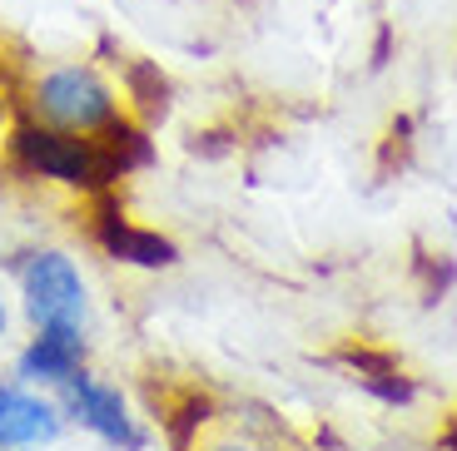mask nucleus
I'll return each mask as SVG.
<instances>
[{"instance_id": "f257e3e1", "label": "nucleus", "mask_w": 457, "mask_h": 451, "mask_svg": "<svg viewBox=\"0 0 457 451\" xmlns=\"http://www.w3.org/2000/svg\"><path fill=\"white\" fill-rule=\"evenodd\" d=\"M25 114L50 129H65V135H100L110 119L125 114V100L90 60H70V65H50L30 79Z\"/></svg>"}, {"instance_id": "f03ea898", "label": "nucleus", "mask_w": 457, "mask_h": 451, "mask_svg": "<svg viewBox=\"0 0 457 451\" xmlns=\"http://www.w3.org/2000/svg\"><path fill=\"white\" fill-rule=\"evenodd\" d=\"M5 154H11V164L25 179H46V184L80 189V193L114 189L95 135H65V129H50L25 114V119H15L5 129Z\"/></svg>"}, {"instance_id": "7ed1b4c3", "label": "nucleus", "mask_w": 457, "mask_h": 451, "mask_svg": "<svg viewBox=\"0 0 457 451\" xmlns=\"http://www.w3.org/2000/svg\"><path fill=\"white\" fill-rule=\"evenodd\" d=\"M15 278H21L25 317H30L35 327L85 323V313H90V288H85V273L70 253L30 249L21 263H15Z\"/></svg>"}, {"instance_id": "20e7f679", "label": "nucleus", "mask_w": 457, "mask_h": 451, "mask_svg": "<svg viewBox=\"0 0 457 451\" xmlns=\"http://www.w3.org/2000/svg\"><path fill=\"white\" fill-rule=\"evenodd\" d=\"M55 402H60V412H65V422L85 427L90 437H100L104 447H114V451H149V427L129 412L125 392L110 387V382H100V377L85 373V367L55 387Z\"/></svg>"}, {"instance_id": "39448f33", "label": "nucleus", "mask_w": 457, "mask_h": 451, "mask_svg": "<svg viewBox=\"0 0 457 451\" xmlns=\"http://www.w3.org/2000/svg\"><path fill=\"white\" fill-rule=\"evenodd\" d=\"M90 234H95V243H100L104 258L125 263V268L160 273V268H174V263H179V243H174V238H164L160 228H139V224H129L125 209H120V199H114L110 189H104V193H100V203H95Z\"/></svg>"}, {"instance_id": "423d86ee", "label": "nucleus", "mask_w": 457, "mask_h": 451, "mask_svg": "<svg viewBox=\"0 0 457 451\" xmlns=\"http://www.w3.org/2000/svg\"><path fill=\"white\" fill-rule=\"evenodd\" d=\"M90 357V342H85V327L80 323H50V327H35V338L21 348L15 357V382L25 387H40V392H55L65 377H75Z\"/></svg>"}, {"instance_id": "0eeeda50", "label": "nucleus", "mask_w": 457, "mask_h": 451, "mask_svg": "<svg viewBox=\"0 0 457 451\" xmlns=\"http://www.w3.org/2000/svg\"><path fill=\"white\" fill-rule=\"evenodd\" d=\"M65 412L55 397L25 382H0V451H35L60 441Z\"/></svg>"}, {"instance_id": "6e6552de", "label": "nucleus", "mask_w": 457, "mask_h": 451, "mask_svg": "<svg viewBox=\"0 0 457 451\" xmlns=\"http://www.w3.org/2000/svg\"><path fill=\"white\" fill-rule=\"evenodd\" d=\"M333 362H338L343 373L353 377L368 397H378V402H388V406H408L412 397H418L412 377L403 373V362L388 357V352H378V348L348 342V348H338V357H333Z\"/></svg>"}, {"instance_id": "1a4fd4ad", "label": "nucleus", "mask_w": 457, "mask_h": 451, "mask_svg": "<svg viewBox=\"0 0 457 451\" xmlns=\"http://www.w3.org/2000/svg\"><path fill=\"white\" fill-rule=\"evenodd\" d=\"M120 90H125V104L135 110L139 125H164L174 110V79L160 70V60H145V55H129L120 60Z\"/></svg>"}, {"instance_id": "9d476101", "label": "nucleus", "mask_w": 457, "mask_h": 451, "mask_svg": "<svg viewBox=\"0 0 457 451\" xmlns=\"http://www.w3.org/2000/svg\"><path fill=\"white\" fill-rule=\"evenodd\" d=\"M95 144H100V159L104 169H110V179H135V174L154 169V139H149V125H139L135 114H120V119H110V125L95 135Z\"/></svg>"}, {"instance_id": "9b49d317", "label": "nucleus", "mask_w": 457, "mask_h": 451, "mask_svg": "<svg viewBox=\"0 0 457 451\" xmlns=\"http://www.w3.org/2000/svg\"><path fill=\"white\" fill-rule=\"evenodd\" d=\"M214 422V402L204 392H189L170 417H164V437H170V451H195L199 431Z\"/></svg>"}, {"instance_id": "f8f14e48", "label": "nucleus", "mask_w": 457, "mask_h": 451, "mask_svg": "<svg viewBox=\"0 0 457 451\" xmlns=\"http://www.w3.org/2000/svg\"><path fill=\"white\" fill-rule=\"evenodd\" d=\"M418 273H423V303H437V298L453 288V278H457V268H453V258H443V253H418Z\"/></svg>"}, {"instance_id": "ddd939ff", "label": "nucleus", "mask_w": 457, "mask_h": 451, "mask_svg": "<svg viewBox=\"0 0 457 451\" xmlns=\"http://www.w3.org/2000/svg\"><path fill=\"white\" fill-rule=\"evenodd\" d=\"M199 451H274V447H259V441H214V447H199Z\"/></svg>"}, {"instance_id": "4468645a", "label": "nucleus", "mask_w": 457, "mask_h": 451, "mask_svg": "<svg viewBox=\"0 0 457 451\" xmlns=\"http://www.w3.org/2000/svg\"><path fill=\"white\" fill-rule=\"evenodd\" d=\"M11 129V94H5V85H0V135Z\"/></svg>"}, {"instance_id": "2eb2a0df", "label": "nucleus", "mask_w": 457, "mask_h": 451, "mask_svg": "<svg viewBox=\"0 0 457 451\" xmlns=\"http://www.w3.org/2000/svg\"><path fill=\"white\" fill-rule=\"evenodd\" d=\"M5 332H11V308H5V298H0V342H5Z\"/></svg>"}]
</instances>
